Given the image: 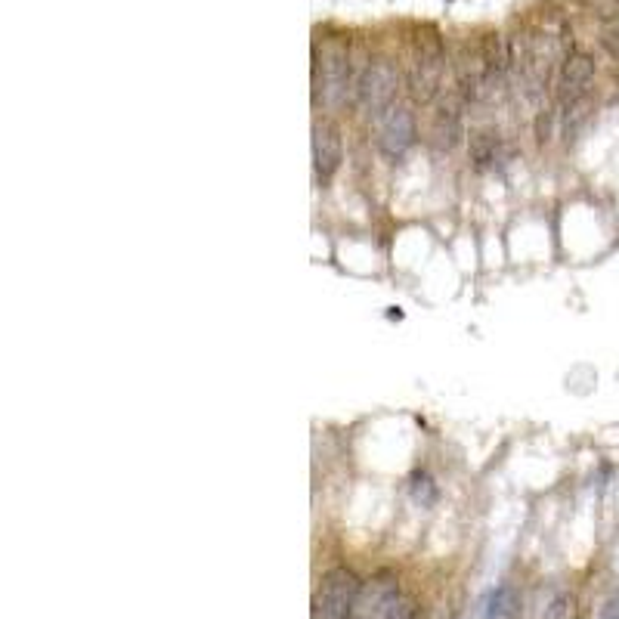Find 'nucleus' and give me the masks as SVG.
<instances>
[{"instance_id": "5", "label": "nucleus", "mask_w": 619, "mask_h": 619, "mask_svg": "<svg viewBox=\"0 0 619 619\" xmlns=\"http://www.w3.org/2000/svg\"><path fill=\"white\" fill-rule=\"evenodd\" d=\"M360 589H363V579L350 567L325 570L319 585H316V592H313L310 619H353Z\"/></svg>"}, {"instance_id": "6", "label": "nucleus", "mask_w": 619, "mask_h": 619, "mask_svg": "<svg viewBox=\"0 0 619 619\" xmlns=\"http://www.w3.org/2000/svg\"><path fill=\"white\" fill-rule=\"evenodd\" d=\"M595 56L585 53V50H570L564 53L561 65H558V75H555V106L561 109V115L585 106L595 84Z\"/></svg>"}, {"instance_id": "4", "label": "nucleus", "mask_w": 619, "mask_h": 619, "mask_svg": "<svg viewBox=\"0 0 619 619\" xmlns=\"http://www.w3.org/2000/svg\"><path fill=\"white\" fill-rule=\"evenodd\" d=\"M353 619H418V607L403 592L400 579L390 570H381L363 582Z\"/></svg>"}, {"instance_id": "14", "label": "nucleus", "mask_w": 619, "mask_h": 619, "mask_svg": "<svg viewBox=\"0 0 619 619\" xmlns=\"http://www.w3.org/2000/svg\"><path fill=\"white\" fill-rule=\"evenodd\" d=\"M542 619H576V598L570 592H561L548 601Z\"/></svg>"}, {"instance_id": "11", "label": "nucleus", "mask_w": 619, "mask_h": 619, "mask_svg": "<svg viewBox=\"0 0 619 619\" xmlns=\"http://www.w3.org/2000/svg\"><path fill=\"white\" fill-rule=\"evenodd\" d=\"M520 613V595L514 585H499L486 604V619H517Z\"/></svg>"}, {"instance_id": "9", "label": "nucleus", "mask_w": 619, "mask_h": 619, "mask_svg": "<svg viewBox=\"0 0 619 619\" xmlns=\"http://www.w3.org/2000/svg\"><path fill=\"white\" fill-rule=\"evenodd\" d=\"M465 100L459 90H446L440 100L431 106V118H428V143L437 152H455L465 140Z\"/></svg>"}, {"instance_id": "2", "label": "nucleus", "mask_w": 619, "mask_h": 619, "mask_svg": "<svg viewBox=\"0 0 619 619\" xmlns=\"http://www.w3.org/2000/svg\"><path fill=\"white\" fill-rule=\"evenodd\" d=\"M313 106L338 109L347 103V96L356 90L350 50L344 41H329L325 47L313 44Z\"/></svg>"}, {"instance_id": "3", "label": "nucleus", "mask_w": 619, "mask_h": 619, "mask_svg": "<svg viewBox=\"0 0 619 619\" xmlns=\"http://www.w3.org/2000/svg\"><path fill=\"white\" fill-rule=\"evenodd\" d=\"M406 84V75L394 65V59L375 56L366 62V69L356 75V90L353 100L360 106V112L372 121H378L387 109H394L400 103V90Z\"/></svg>"}, {"instance_id": "12", "label": "nucleus", "mask_w": 619, "mask_h": 619, "mask_svg": "<svg viewBox=\"0 0 619 619\" xmlns=\"http://www.w3.org/2000/svg\"><path fill=\"white\" fill-rule=\"evenodd\" d=\"M406 483H409V496L418 508H434L437 505L440 490H437V483L428 471H412Z\"/></svg>"}, {"instance_id": "10", "label": "nucleus", "mask_w": 619, "mask_h": 619, "mask_svg": "<svg viewBox=\"0 0 619 619\" xmlns=\"http://www.w3.org/2000/svg\"><path fill=\"white\" fill-rule=\"evenodd\" d=\"M468 155L474 171H493L502 161V137L496 127H474L468 137Z\"/></svg>"}, {"instance_id": "15", "label": "nucleus", "mask_w": 619, "mask_h": 619, "mask_svg": "<svg viewBox=\"0 0 619 619\" xmlns=\"http://www.w3.org/2000/svg\"><path fill=\"white\" fill-rule=\"evenodd\" d=\"M598 619H619V585L613 589V595L604 601V607H601Z\"/></svg>"}, {"instance_id": "1", "label": "nucleus", "mask_w": 619, "mask_h": 619, "mask_svg": "<svg viewBox=\"0 0 619 619\" xmlns=\"http://www.w3.org/2000/svg\"><path fill=\"white\" fill-rule=\"evenodd\" d=\"M446 38L431 22H421L409 35V56H406V90L415 106H434L446 93Z\"/></svg>"}, {"instance_id": "8", "label": "nucleus", "mask_w": 619, "mask_h": 619, "mask_svg": "<svg viewBox=\"0 0 619 619\" xmlns=\"http://www.w3.org/2000/svg\"><path fill=\"white\" fill-rule=\"evenodd\" d=\"M415 140H418V118L412 103H397L375 121V149L384 161H394L397 165L415 146Z\"/></svg>"}, {"instance_id": "13", "label": "nucleus", "mask_w": 619, "mask_h": 619, "mask_svg": "<svg viewBox=\"0 0 619 619\" xmlns=\"http://www.w3.org/2000/svg\"><path fill=\"white\" fill-rule=\"evenodd\" d=\"M598 25H601V44L607 47L610 56L619 59V7L616 4L598 7Z\"/></svg>"}, {"instance_id": "7", "label": "nucleus", "mask_w": 619, "mask_h": 619, "mask_svg": "<svg viewBox=\"0 0 619 619\" xmlns=\"http://www.w3.org/2000/svg\"><path fill=\"white\" fill-rule=\"evenodd\" d=\"M310 158H313V177L319 186H329L341 165H344V130L332 115H316L310 130Z\"/></svg>"}]
</instances>
